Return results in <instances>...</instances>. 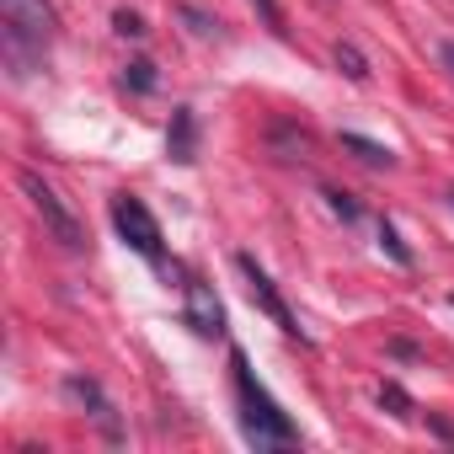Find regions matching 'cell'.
Returning <instances> with one entry per match:
<instances>
[{"instance_id":"obj_1","label":"cell","mask_w":454,"mask_h":454,"mask_svg":"<svg viewBox=\"0 0 454 454\" xmlns=\"http://www.w3.org/2000/svg\"><path fill=\"white\" fill-rule=\"evenodd\" d=\"M231 385H236V406H241V433H247V443H257V449H289V443H300L289 411L262 390V380L252 374V364H247L241 348L231 353Z\"/></svg>"},{"instance_id":"obj_2","label":"cell","mask_w":454,"mask_h":454,"mask_svg":"<svg viewBox=\"0 0 454 454\" xmlns=\"http://www.w3.org/2000/svg\"><path fill=\"white\" fill-rule=\"evenodd\" d=\"M0 22H6V59L12 75H27L33 65H43L49 43H54V6L49 0H0Z\"/></svg>"},{"instance_id":"obj_3","label":"cell","mask_w":454,"mask_h":454,"mask_svg":"<svg viewBox=\"0 0 454 454\" xmlns=\"http://www.w3.org/2000/svg\"><path fill=\"white\" fill-rule=\"evenodd\" d=\"M17 182H22V192H27L33 214L43 219V231H49L65 252H86V224H81V219H75V208L59 198V187H54V182H43L38 171H22Z\"/></svg>"},{"instance_id":"obj_4","label":"cell","mask_w":454,"mask_h":454,"mask_svg":"<svg viewBox=\"0 0 454 454\" xmlns=\"http://www.w3.org/2000/svg\"><path fill=\"white\" fill-rule=\"evenodd\" d=\"M113 224H118L123 247H129V252H139L145 262H160V257H166L160 224H155V214L145 208V198H134V192H118V198H113Z\"/></svg>"},{"instance_id":"obj_5","label":"cell","mask_w":454,"mask_h":454,"mask_svg":"<svg viewBox=\"0 0 454 454\" xmlns=\"http://www.w3.org/2000/svg\"><path fill=\"white\" fill-rule=\"evenodd\" d=\"M236 268H241V278H247V294H252V305H257V310H262V316H268V321L284 332V337H300V342H310V337H305V326L294 321V310L284 305L278 284L262 273V262H257L252 252H236Z\"/></svg>"},{"instance_id":"obj_6","label":"cell","mask_w":454,"mask_h":454,"mask_svg":"<svg viewBox=\"0 0 454 454\" xmlns=\"http://www.w3.org/2000/svg\"><path fill=\"white\" fill-rule=\"evenodd\" d=\"M182 321L198 337H224V305H219V294L203 278H187L182 284Z\"/></svg>"},{"instance_id":"obj_7","label":"cell","mask_w":454,"mask_h":454,"mask_svg":"<svg viewBox=\"0 0 454 454\" xmlns=\"http://www.w3.org/2000/svg\"><path fill=\"white\" fill-rule=\"evenodd\" d=\"M59 395H65L70 406H81L86 417H97V422H102V433H107L113 443L123 438V422H118V411H113V401L102 395V385H97V380H86V374H65Z\"/></svg>"},{"instance_id":"obj_8","label":"cell","mask_w":454,"mask_h":454,"mask_svg":"<svg viewBox=\"0 0 454 454\" xmlns=\"http://www.w3.org/2000/svg\"><path fill=\"white\" fill-rule=\"evenodd\" d=\"M166 155H171L176 166H192V160H198V113H192V107H176V113H171Z\"/></svg>"},{"instance_id":"obj_9","label":"cell","mask_w":454,"mask_h":454,"mask_svg":"<svg viewBox=\"0 0 454 454\" xmlns=\"http://www.w3.org/2000/svg\"><path fill=\"white\" fill-rule=\"evenodd\" d=\"M342 150H348V155H358V160H364V166H374V171H390V166H395V155H390L385 145L364 139V134H342Z\"/></svg>"},{"instance_id":"obj_10","label":"cell","mask_w":454,"mask_h":454,"mask_svg":"<svg viewBox=\"0 0 454 454\" xmlns=\"http://www.w3.org/2000/svg\"><path fill=\"white\" fill-rule=\"evenodd\" d=\"M380 406H385L395 422H411V395H406L395 380H385V385H380Z\"/></svg>"},{"instance_id":"obj_11","label":"cell","mask_w":454,"mask_h":454,"mask_svg":"<svg viewBox=\"0 0 454 454\" xmlns=\"http://www.w3.org/2000/svg\"><path fill=\"white\" fill-rule=\"evenodd\" d=\"M337 70H342L348 81H358V86L369 81V59H364V54H358L353 43H337Z\"/></svg>"},{"instance_id":"obj_12","label":"cell","mask_w":454,"mask_h":454,"mask_svg":"<svg viewBox=\"0 0 454 454\" xmlns=\"http://www.w3.org/2000/svg\"><path fill=\"white\" fill-rule=\"evenodd\" d=\"M380 247H385V252H390V257H395L401 268H411V252H406V241L395 236V224H390V219L380 224Z\"/></svg>"},{"instance_id":"obj_13","label":"cell","mask_w":454,"mask_h":454,"mask_svg":"<svg viewBox=\"0 0 454 454\" xmlns=\"http://www.w3.org/2000/svg\"><path fill=\"white\" fill-rule=\"evenodd\" d=\"M123 86H134V91H150V86H155V65H150V59H134V65L123 70Z\"/></svg>"},{"instance_id":"obj_14","label":"cell","mask_w":454,"mask_h":454,"mask_svg":"<svg viewBox=\"0 0 454 454\" xmlns=\"http://www.w3.org/2000/svg\"><path fill=\"white\" fill-rule=\"evenodd\" d=\"M321 198H326V208H332V214H337V219H342V224H353V219H358V203H353V198H348V192H337V187H326V192H321Z\"/></svg>"},{"instance_id":"obj_15","label":"cell","mask_w":454,"mask_h":454,"mask_svg":"<svg viewBox=\"0 0 454 454\" xmlns=\"http://www.w3.org/2000/svg\"><path fill=\"white\" fill-rule=\"evenodd\" d=\"M113 27H118L123 38H145V22H139L134 12H118V17H113Z\"/></svg>"},{"instance_id":"obj_16","label":"cell","mask_w":454,"mask_h":454,"mask_svg":"<svg viewBox=\"0 0 454 454\" xmlns=\"http://www.w3.org/2000/svg\"><path fill=\"white\" fill-rule=\"evenodd\" d=\"M182 17L192 22V33H198V38H214V33H219V22H208V17H203V12H192V6H182Z\"/></svg>"},{"instance_id":"obj_17","label":"cell","mask_w":454,"mask_h":454,"mask_svg":"<svg viewBox=\"0 0 454 454\" xmlns=\"http://www.w3.org/2000/svg\"><path fill=\"white\" fill-rule=\"evenodd\" d=\"M252 6L262 12V22H268L273 33H284V12H278V0H252Z\"/></svg>"},{"instance_id":"obj_18","label":"cell","mask_w":454,"mask_h":454,"mask_svg":"<svg viewBox=\"0 0 454 454\" xmlns=\"http://www.w3.org/2000/svg\"><path fill=\"white\" fill-rule=\"evenodd\" d=\"M438 54H443V65H454V43H443V49H438Z\"/></svg>"},{"instance_id":"obj_19","label":"cell","mask_w":454,"mask_h":454,"mask_svg":"<svg viewBox=\"0 0 454 454\" xmlns=\"http://www.w3.org/2000/svg\"><path fill=\"white\" fill-rule=\"evenodd\" d=\"M449 198H454V192H449Z\"/></svg>"}]
</instances>
